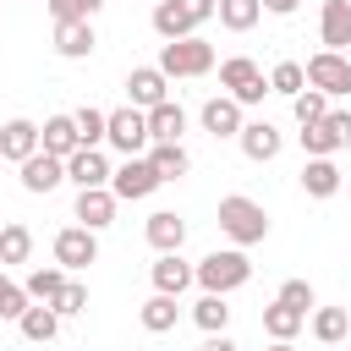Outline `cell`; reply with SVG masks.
Here are the masks:
<instances>
[{"mask_svg": "<svg viewBox=\"0 0 351 351\" xmlns=\"http://www.w3.org/2000/svg\"><path fill=\"white\" fill-rule=\"evenodd\" d=\"M192 280H197L208 296H230V291H241V285L252 280V258H247L241 247H219V252H208L203 263H192Z\"/></svg>", "mask_w": 351, "mask_h": 351, "instance_id": "obj_1", "label": "cell"}, {"mask_svg": "<svg viewBox=\"0 0 351 351\" xmlns=\"http://www.w3.org/2000/svg\"><path fill=\"white\" fill-rule=\"evenodd\" d=\"M219 230L247 252V247H258V241L269 236V214H263V203H252V197L230 192V197H219Z\"/></svg>", "mask_w": 351, "mask_h": 351, "instance_id": "obj_2", "label": "cell"}, {"mask_svg": "<svg viewBox=\"0 0 351 351\" xmlns=\"http://www.w3.org/2000/svg\"><path fill=\"white\" fill-rule=\"evenodd\" d=\"M159 71L165 77H208L214 71V44L208 38H170V44H159Z\"/></svg>", "mask_w": 351, "mask_h": 351, "instance_id": "obj_3", "label": "cell"}, {"mask_svg": "<svg viewBox=\"0 0 351 351\" xmlns=\"http://www.w3.org/2000/svg\"><path fill=\"white\" fill-rule=\"evenodd\" d=\"M104 143H110L115 154H126V159H143L148 143H154V137H148V115L132 110V104H126V110H110V115H104Z\"/></svg>", "mask_w": 351, "mask_h": 351, "instance_id": "obj_4", "label": "cell"}, {"mask_svg": "<svg viewBox=\"0 0 351 351\" xmlns=\"http://www.w3.org/2000/svg\"><path fill=\"white\" fill-rule=\"evenodd\" d=\"M302 77H307V88H318L324 99H340V93H351V55L318 49V55L302 66Z\"/></svg>", "mask_w": 351, "mask_h": 351, "instance_id": "obj_5", "label": "cell"}, {"mask_svg": "<svg viewBox=\"0 0 351 351\" xmlns=\"http://www.w3.org/2000/svg\"><path fill=\"white\" fill-rule=\"evenodd\" d=\"M219 82L230 88V99L236 104H258L263 93H269V77L247 60V55H230V60H219Z\"/></svg>", "mask_w": 351, "mask_h": 351, "instance_id": "obj_6", "label": "cell"}, {"mask_svg": "<svg viewBox=\"0 0 351 351\" xmlns=\"http://www.w3.org/2000/svg\"><path fill=\"white\" fill-rule=\"evenodd\" d=\"M170 99V77L159 71V66H137V71H126V104L132 110H154V104H165Z\"/></svg>", "mask_w": 351, "mask_h": 351, "instance_id": "obj_7", "label": "cell"}, {"mask_svg": "<svg viewBox=\"0 0 351 351\" xmlns=\"http://www.w3.org/2000/svg\"><path fill=\"white\" fill-rule=\"evenodd\" d=\"M154 186H165V181L154 176L148 159H126L121 170H110V192H115V203H137V197H148Z\"/></svg>", "mask_w": 351, "mask_h": 351, "instance_id": "obj_8", "label": "cell"}, {"mask_svg": "<svg viewBox=\"0 0 351 351\" xmlns=\"http://www.w3.org/2000/svg\"><path fill=\"white\" fill-rule=\"evenodd\" d=\"M93 258H99V236L93 230H82V225L55 230V263L60 269H88Z\"/></svg>", "mask_w": 351, "mask_h": 351, "instance_id": "obj_9", "label": "cell"}, {"mask_svg": "<svg viewBox=\"0 0 351 351\" xmlns=\"http://www.w3.org/2000/svg\"><path fill=\"white\" fill-rule=\"evenodd\" d=\"M236 143H241V154L252 159V165H269V159H280V126L274 121H247L241 132H236Z\"/></svg>", "mask_w": 351, "mask_h": 351, "instance_id": "obj_10", "label": "cell"}, {"mask_svg": "<svg viewBox=\"0 0 351 351\" xmlns=\"http://www.w3.org/2000/svg\"><path fill=\"white\" fill-rule=\"evenodd\" d=\"M318 38H324V49H335V55L351 49V0H324V11H318Z\"/></svg>", "mask_w": 351, "mask_h": 351, "instance_id": "obj_11", "label": "cell"}, {"mask_svg": "<svg viewBox=\"0 0 351 351\" xmlns=\"http://www.w3.org/2000/svg\"><path fill=\"white\" fill-rule=\"evenodd\" d=\"M66 181H77V192H88V186H110V159H104L99 148H77V154L66 159Z\"/></svg>", "mask_w": 351, "mask_h": 351, "instance_id": "obj_12", "label": "cell"}, {"mask_svg": "<svg viewBox=\"0 0 351 351\" xmlns=\"http://www.w3.org/2000/svg\"><path fill=\"white\" fill-rule=\"evenodd\" d=\"M16 170H22V186H27V192H55V186L66 181V159H55V154H44V148H38L33 159H22Z\"/></svg>", "mask_w": 351, "mask_h": 351, "instance_id": "obj_13", "label": "cell"}, {"mask_svg": "<svg viewBox=\"0 0 351 351\" xmlns=\"http://www.w3.org/2000/svg\"><path fill=\"white\" fill-rule=\"evenodd\" d=\"M77 225H82V230H104V225H115V192H110V186H88V192H77Z\"/></svg>", "mask_w": 351, "mask_h": 351, "instance_id": "obj_14", "label": "cell"}, {"mask_svg": "<svg viewBox=\"0 0 351 351\" xmlns=\"http://www.w3.org/2000/svg\"><path fill=\"white\" fill-rule=\"evenodd\" d=\"M33 154H38V126H33L27 115L5 121V126H0V159L22 165V159H33Z\"/></svg>", "mask_w": 351, "mask_h": 351, "instance_id": "obj_15", "label": "cell"}, {"mask_svg": "<svg viewBox=\"0 0 351 351\" xmlns=\"http://www.w3.org/2000/svg\"><path fill=\"white\" fill-rule=\"evenodd\" d=\"M197 121H203V132H214V137H236L247 121H241V104L230 99V93H219V99H208L203 110H197Z\"/></svg>", "mask_w": 351, "mask_h": 351, "instance_id": "obj_16", "label": "cell"}, {"mask_svg": "<svg viewBox=\"0 0 351 351\" xmlns=\"http://www.w3.org/2000/svg\"><path fill=\"white\" fill-rule=\"evenodd\" d=\"M143 236H148V247H154V252H181V241H186V219H181V214H170V208H159V214H148Z\"/></svg>", "mask_w": 351, "mask_h": 351, "instance_id": "obj_17", "label": "cell"}, {"mask_svg": "<svg viewBox=\"0 0 351 351\" xmlns=\"http://www.w3.org/2000/svg\"><path fill=\"white\" fill-rule=\"evenodd\" d=\"M93 22H55V55L60 60H88L93 55Z\"/></svg>", "mask_w": 351, "mask_h": 351, "instance_id": "obj_18", "label": "cell"}, {"mask_svg": "<svg viewBox=\"0 0 351 351\" xmlns=\"http://www.w3.org/2000/svg\"><path fill=\"white\" fill-rule=\"evenodd\" d=\"M38 148L44 154H55V159H71L82 143H77V126H71V115H49L44 126H38Z\"/></svg>", "mask_w": 351, "mask_h": 351, "instance_id": "obj_19", "label": "cell"}, {"mask_svg": "<svg viewBox=\"0 0 351 351\" xmlns=\"http://www.w3.org/2000/svg\"><path fill=\"white\" fill-rule=\"evenodd\" d=\"M148 165H154V176L159 181H181L186 170H192V154L181 148V143H148V154H143Z\"/></svg>", "mask_w": 351, "mask_h": 351, "instance_id": "obj_20", "label": "cell"}, {"mask_svg": "<svg viewBox=\"0 0 351 351\" xmlns=\"http://www.w3.org/2000/svg\"><path fill=\"white\" fill-rule=\"evenodd\" d=\"M181 132H186V110L176 99H165V104L148 110V137L154 143H181Z\"/></svg>", "mask_w": 351, "mask_h": 351, "instance_id": "obj_21", "label": "cell"}, {"mask_svg": "<svg viewBox=\"0 0 351 351\" xmlns=\"http://www.w3.org/2000/svg\"><path fill=\"white\" fill-rule=\"evenodd\" d=\"M192 285V263H181V252H159V263H154V291L159 296H181Z\"/></svg>", "mask_w": 351, "mask_h": 351, "instance_id": "obj_22", "label": "cell"}, {"mask_svg": "<svg viewBox=\"0 0 351 351\" xmlns=\"http://www.w3.org/2000/svg\"><path fill=\"white\" fill-rule=\"evenodd\" d=\"M137 318H143V329H148V335H170V329H176V318H181V296H159V291H154V296L137 307Z\"/></svg>", "mask_w": 351, "mask_h": 351, "instance_id": "obj_23", "label": "cell"}, {"mask_svg": "<svg viewBox=\"0 0 351 351\" xmlns=\"http://www.w3.org/2000/svg\"><path fill=\"white\" fill-rule=\"evenodd\" d=\"M302 192H307V197H335V192H340L335 159H307V165H302Z\"/></svg>", "mask_w": 351, "mask_h": 351, "instance_id": "obj_24", "label": "cell"}, {"mask_svg": "<svg viewBox=\"0 0 351 351\" xmlns=\"http://www.w3.org/2000/svg\"><path fill=\"white\" fill-rule=\"evenodd\" d=\"M16 329L33 340V346H49L55 335H60V318H55V307H44V302H33L22 318H16Z\"/></svg>", "mask_w": 351, "mask_h": 351, "instance_id": "obj_25", "label": "cell"}, {"mask_svg": "<svg viewBox=\"0 0 351 351\" xmlns=\"http://www.w3.org/2000/svg\"><path fill=\"white\" fill-rule=\"evenodd\" d=\"M22 291H27V302H44V307H49V302L66 291V269H60V263H49V269H33V274L22 280Z\"/></svg>", "mask_w": 351, "mask_h": 351, "instance_id": "obj_26", "label": "cell"}, {"mask_svg": "<svg viewBox=\"0 0 351 351\" xmlns=\"http://www.w3.org/2000/svg\"><path fill=\"white\" fill-rule=\"evenodd\" d=\"M302 324H307V313H296V307H285V302H269V307H263V335H269V340H296Z\"/></svg>", "mask_w": 351, "mask_h": 351, "instance_id": "obj_27", "label": "cell"}, {"mask_svg": "<svg viewBox=\"0 0 351 351\" xmlns=\"http://www.w3.org/2000/svg\"><path fill=\"white\" fill-rule=\"evenodd\" d=\"M27 258H33V230L16 225V219L0 225V269H5V263H27Z\"/></svg>", "mask_w": 351, "mask_h": 351, "instance_id": "obj_28", "label": "cell"}, {"mask_svg": "<svg viewBox=\"0 0 351 351\" xmlns=\"http://www.w3.org/2000/svg\"><path fill=\"white\" fill-rule=\"evenodd\" d=\"M192 318H197V329H203V335H225L230 307H225V296H208V291H203V296L192 302Z\"/></svg>", "mask_w": 351, "mask_h": 351, "instance_id": "obj_29", "label": "cell"}, {"mask_svg": "<svg viewBox=\"0 0 351 351\" xmlns=\"http://www.w3.org/2000/svg\"><path fill=\"white\" fill-rule=\"evenodd\" d=\"M346 329H351V313L346 307H318L313 313V340L335 346V340H346Z\"/></svg>", "mask_w": 351, "mask_h": 351, "instance_id": "obj_30", "label": "cell"}, {"mask_svg": "<svg viewBox=\"0 0 351 351\" xmlns=\"http://www.w3.org/2000/svg\"><path fill=\"white\" fill-rule=\"evenodd\" d=\"M214 16H219V27H230V33H247V27L263 16V5H258V0H219V11H214Z\"/></svg>", "mask_w": 351, "mask_h": 351, "instance_id": "obj_31", "label": "cell"}, {"mask_svg": "<svg viewBox=\"0 0 351 351\" xmlns=\"http://www.w3.org/2000/svg\"><path fill=\"white\" fill-rule=\"evenodd\" d=\"M291 115H296V126H318V121L329 115V99H324L318 88H302V93L291 99Z\"/></svg>", "mask_w": 351, "mask_h": 351, "instance_id": "obj_32", "label": "cell"}, {"mask_svg": "<svg viewBox=\"0 0 351 351\" xmlns=\"http://www.w3.org/2000/svg\"><path fill=\"white\" fill-rule=\"evenodd\" d=\"M71 126H77V143H82V148H99V143H104V110L82 104V110H71Z\"/></svg>", "mask_w": 351, "mask_h": 351, "instance_id": "obj_33", "label": "cell"}, {"mask_svg": "<svg viewBox=\"0 0 351 351\" xmlns=\"http://www.w3.org/2000/svg\"><path fill=\"white\" fill-rule=\"evenodd\" d=\"M307 88V77H302V60H280L274 71H269V93H285V99H296Z\"/></svg>", "mask_w": 351, "mask_h": 351, "instance_id": "obj_34", "label": "cell"}, {"mask_svg": "<svg viewBox=\"0 0 351 351\" xmlns=\"http://www.w3.org/2000/svg\"><path fill=\"white\" fill-rule=\"evenodd\" d=\"M44 5H49L55 22H93V11H99L104 0H44Z\"/></svg>", "mask_w": 351, "mask_h": 351, "instance_id": "obj_35", "label": "cell"}, {"mask_svg": "<svg viewBox=\"0 0 351 351\" xmlns=\"http://www.w3.org/2000/svg\"><path fill=\"white\" fill-rule=\"evenodd\" d=\"M55 307V318H71V313H88V285L82 280H66V291L49 302Z\"/></svg>", "mask_w": 351, "mask_h": 351, "instance_id": "obj_36", "label": "cell"}, {"mask_svg": "<svg viewBox=\"0 0 351 351\" xmlns=\"http://www.w3.org/2000/svg\"><path fill=\"white\" fill-rule=\"evenodd\" d=\"M302 148H307V159H329L340 143H335V137H329V126L318 121V126H302Z\"/></svg>", "mask_w": 351, "mask_h": 351, "instance_id": "obj_37", "label": "cell"}, {"mask_svg": "<svg viewBox=\"0 0 351 351\" xmlns=\"http://www.w3.org/2000/svg\"><path fill=\"white\" fill-rule=\"evenodd\" d=\"M27 307H33V302H27V291L5 280V285H0V318H5V324H16V318H22Z\"/></svg>", "mask_w": 351, "mask_h": 351, "instance_id": "obj_38", "label": "cell"}, {"mask_svg": "<svg viewBox=\"0 0 351 351\" xmlns=\"http://www.w3.org/2000/svg\"><path fill=\"white\" fill-rule=\"evenodd\" d=\"M274 302H285V307H296V313H307V307H313V285H307V280H285Z\"/></svg>", "mask_w": 351, "mask_h": 351, "instance_id": "obj_39", "label": "cell"}, {"mask_svg": "<svg viewBox=\"0 0 351 351\" xmlns=\"http://www.w3.org/2000/svg\"><path fill=\"white\" fill-rule=\"evenodd\" d=\"M170 5H176V11H181V16L192 22V27H203V22H208V16L219 11V0H170Z\"/></svg>", "mask_w": 351, "mask_h": 351, "instance_id": "obj_40", "label": "cell"}, {"mask_svg": "<svg viewBox=\"0 0 351 351\" xmlns=\"http://www.w3.org/2000/svg\"><path fill=\"white\" fill-rule=\"evenodd\" d=\"M324 126H329V137H335L340 148L351 143V110H329V115H324Z\"/></svg>", "mask_w": 351, "mask_h": 351, "instance_id": "obj_41", "label": "cell"}, {"mask_svg": "<svg viewBox=\"0 0 351 351\" xmlns=\"http://www.w3.org/2000/svg\"><path fill=\"white\" fill-rule=\"evenodd\" d=\"M258 5H263V11H274V16H291L302 0H258Z\"/></svg>", "mask_w": 351, "mask_h": 351, "instance_id": "obj_42", "label": "cell"}, {"mask_svg": "<svg viewBox=\"0 0 351 351\" xmlns=\"http://www.w3.org/2000/svg\"><path fill=\"white\" fill-rule=\"evenodd\" d=\"M197 351H236V340H230V335H208Z\"/></svg>", "mask_w": 351, "mask_h": 351, "instance_id": "obj_43", "label": "cell"}, {"mask_svg": "<svg viewBox=\"0 0 351 351\" xmlns=\"http://www.w3.org/2000/svg\"><path fill=\"white\" fill-rule=\"evenodd\" d=\"M269 351H296V346H291V340H274V346H269Z\"/></svg>", "mask_w": 351, "mask_h": 351, "instance_id": "obj_44", "label": "cell"}, {"mask_svg": "<svg viewBox=\"0 0 351 351\" xmlns=\"http://www.w3.org/2000/svg\"><path fill=\"white\" fill-rule=\"evenodd\" d=\"M0 285H5V274H0Z\"/></svg>", "mask_w": 351, "mask_h": 351, "instance_id": "obj_45", "label": "cell"}, {"mask_svg": "<svg viewBox=\"0 0 351 351\" xmlns=\"http://www.w3.org/2000/svg\"><path fill=\"white\" fill-rule=\"evenodd\" d=\"M154 5H159V0H154Z\"/></svg>", "mask_w": 351, "mask_h": 351, "instance_id": "obj_46", "label": "cell"}]
</instances>
